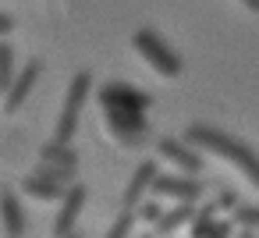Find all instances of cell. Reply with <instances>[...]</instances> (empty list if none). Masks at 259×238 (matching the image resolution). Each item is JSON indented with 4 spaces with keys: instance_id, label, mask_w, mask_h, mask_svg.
I'll use <instances>...</instances> for the list:
<instances>
[{
    "instance_id": "obj_24",
    "label": "cell",
    "mask_w": 259,
    "mask_h": 238,
    "mask_svg": "<svg viewBox=\"0 0 259 238\" xmlns=\"http://www.w3.org/2000/svg\"><path fill=\"white\" fill-rule=\"evenodd\" d=\"M68 238H82V234H78V231H75V234H68Z\"/></svg>"
},
{
    "instance_id": "obj_12",
    "label": "cell",
    "mask_w": 259,
    "mask_h": 238,
    "mask_svg": "<svg viewBox=\"0 0 259 238\" xmlns=\"http://www.w3.org/2000/svg\"><path fill=\"white\" fill-rule=\"evenodd\" d=\"M75 174H78V167H57V164H39L32 171V178H43V181H54V185H64V188L75 181Z\"/></svg>"
},
{
    "instance_id": "obj_1",
    "label": "cell",
    "mask_w": 259,
    "mask_h": 238,
    "mask_svg": "<svg viewBox=\"0 0 259 238\" xmlns=\"http://www.w3.org/2000/svg\"><path fill=\"white\" fill-rule=\"evenodd\" d=\"M185 142H188V146H199V149H206V153L224 156V160L234 164L248 181H259V160H255V153H252L245 142H238V139H231V135H224V132H217V128H209V125H192V128H185Z\"/></svg>"
},
{
    "instance_id": "obj_13",
    "label": "cell",
    "mask_w": 259,
    "mask_h": 238,
    "mask_svg": "<svg viewBox=\"0 0 259 238\" xmlns=\"http://www.w3.org/2000/svg\"><path fill=\"white\" fill-rule=\"evenodd\" d=\"M22 188L36 199H64V192H68L64 185H54V181H43V178H32V174L22 181Z\"/></svg>"
},
{
    "instance_id": "obj_5",
    "label": "cell",
    "mask_w": 259,
    "mask_h": 238,
    "mask_svg": "<svg viewBox=\"0 0 259 238\" xmlns=\"http://www.w3.org/2000/svg\"><path fill=\"white\" fill-rule=\"evenodd\" d=\"M149 192L163 195V199H174L178 206H192L199 195H202V185L195 178H178V174H156V181L149 185Z\"/></svg>"
},
{
    "instance_id": "obj_19",
    "label": "cell",
    "mask_w": 259,
    "mask_h": 238,
    "mask_svg": "<svg viewBox=\"0 0 259 238\" xmlns=\"http://www.w3.org/2000/svg\"><path fill=\"white\" fill-rule=\"evenodd\" d=\"M132 213H135V220H149V224H156L163 210H160V203H153V199L146 203V199H142V203H139V210H132Z\"/></svg>"
},
{
    "instance_id": "obj_15",
    "label": "cell",
    "mask_w": 259,
    "mask_h": 238,
    "mask_svg": "<svg viewBox=\"0 0 259 238\" xmlns=\"http://www.w3.org/2000/svg\"><path fill=\"white\" fill-rule=\"evenodd\" d=\"M11 78H15V50L11 43H0V93L11 89Z\"/></svg>"
},
{
    "instance_id": "obj_20",
    "label": "cell",
    "mask_w": 259,
    "mask_h": 238,
    "mask_svg": "<svg viewBox=\"0 0 259 238\" xmlns=\"http://www.w3.org/2000/svg\"><path fill=\"white\" fill-rule=\"evenodd\" d=\"M217 206H220V210H234V206H238V195H234V192H220ZM217 206H213V210H217Z\"/></svg>"
},
{
    "instance_id": "obj_9",
    "label": "cell",
    "mask_w": 259,
    "mask_h": 238,
    "mask_svg": "<svg viewBox=\"0 0 259 238\" xmlns=\"http://www.w3.org/2000/svg\"><path fill=\"white\" fill-rule=\"evenodd\" d=\"M156 149H160V156H167L174 167H181L188 178H195L199 171H202V156L199 153H192L185 142H178V139H160L156 142Z\"/></svg>"
},
{
    "instance_id": "obj_18",
    "label": "cell",
    "mask_w": 259,
    "mask_h": 238,
    "mask_svg": "<svg viewBox=\"0 0 259 238\" xmlns=\"http://www.w3.org/2000/svg\"><path fill=\"white\" fill-rule=\"evenodd\" d=\"M132 227H135V213L121 210V213H117V220H114V227L107 231V238H132Z\"/></svg>"
},
{
    "instance_id": "obj_10",
    "label": "cell",
    "mask_w": 259,
    "mask_h": 238,
    "mask_svg": "<svg viewBox=\"0 0 259 238\" xmlns=\"http://www.w3.org/2000/svg\"><path fill=\"white\" fill-rule=\"evenodd\" d=\"M0 220H4V234L8 238H22L25 234V210H22L15 192L0 195Z\"/></svg>"
},
{
    "instance_id": "obj_7",
    "label": "cell",
    "mask_w": 259,
    "mask_h": 238,
    "mask_svg": "<svg viewBox=\"0 0 259 238\" xmlns=\"http://www.w3.org/2000/svg\"><path fill=\"white\" fill-rule=\"evenodd\" d=\"M39 71H43V64H39V61H32V57H29V64H25L22 71H15L11 89L4 93V110H8V114H15V110L29 100V93H32V86H36Z\"/></svg>"
},
{
    "instance_id": "obj_16",
    "label": "cell",
    "mask_w": 259,
    "mask_h": 238,
    "mask_svg": "<svg viewBox=\"0 0 259 238\" xmlns=\"http://www.w3.org/2000/svg\"><path fill=\"white\" fill-rule=\"evenodd\" d=\"M213 213H217L213 206H202V210L192 213V217H195V220H192V238H209V231H213Z\"/></svg>"
},
{
    "instance_id": "obj_25",
    "label": "cell",
    "mask_w": 259,
    "mask_h": 238,
    "mask_svg": "<svg viewBox=\"0 0 259 238\" xmlns=\"http://www.w3.org/2000/svg\"><path fill=\"white\" fill-rule=\"evenodd\" d=\"M142 238H153V234H142Z\"/></svg>"
},
{
    "instance_id": "obj_8",
    "label": "cell",
    "mask_w": 259,
    "mask_h": 238,
    "mask_svg": "<svg viewBox=\"0 0 259 238\" xmlns=\"http://www.w3.org/2000/svg\"><path fill=\"white\" fill-rule=\"evenodd\" d=\"M156 174H160L156 160H142V164L135 167V174H132V181H128V188H124V195H121V210L132 213V210L142 203V195L149 192V185L156 181Z\"/></svg>"
},
{
    "instance_id": "obj_17",
    "label": "cell",
    "mask_w": 259,
    "mask_h": 238,
    "mask_svg": "<svg viewBox=\"0 0 259 238\" xmlns=\"http://www.w3.org/2000/svg\"><path fill=\"white\" fill-rule=\"evenodd\" d=\"M231 220L241 224V231H255V227H259V210H255V206H234Z\"/></svg>"
},
{
    "instance_id": "obj_11",
    "label": "cell",
    "mask_w": 259,
    "mask_h": 238,
    "mask_svg": "<svg viewBox=\"0 0 259 238\" xmlns=\"http://www.w3.org/2000/svg\"><path fill=\"white\" fill-rule=\"evenodd\" d=\"M39 160H43V164H57V167H78L75 149H71V146H57L54 139L39 149Z\"/></svg>"
},
{
    "instance_id": "obj_3",
    "label": "cell",
    "mask_w": 259,
    "mask_h": 238,
    "mask_svg": "<svg viewBox=\"0 0 259 238\" xmlns=\"http://www.w3.org/2000/svg\"><path fill=\"white\" fill-rule=\"evenodd\" d=\"M89 89H93V75L89 71H78L68 86V96H64V110L57 117V132H54V142L57 146H71V135L78 128V117H82V107L89 100Z\"/></svg>"
},
{
    "instance_id": "obj_21",
    "label": "cell",
    "mask_w": 259,
    "mask_h": 238,
    "mask_svg": "<svg viewBox=\"0 0 259 238\" xmlns=\"http://www.w3.org/2000/svg\"><path fill=\"white\" fill-rule=\"evenodd\" d=\"M209 238H231V224H213Z\"/></svg>"
},
{
    "instance_id": "obj_6",
    "label": "cell",
    "mask_w": 259,
    "mask_h": 238,
    "mask_svg": "<svg viewBox=\"0 0 259 238\" xmlns=\"http://www.w3.org/2000/svg\"><path fill=\"white\" fill-rule=\"evenodd\" d=\"M85 195H89L85 185H68V192L61 199V213L54 220V238H68V234L78 231V213L85 206Z\"/></svg>"
},
{
    "instance_id": "obj_2",
    "label": "cell",
    "mask_w": 259,
    "mask_h": 238,
    "mask_svg": "<svg viewBox=\"0 0 259 238\" xmlns=\"http://www.w3.org/2000/svg\"><path fill=\"white\" fill-rule=\"evenodd\" d=\"M100 100H103V107L110 110V125H114V135L117 132H132V135H142V110L149 107V96L146 93H139V89H132V86H124V82H110V86H103L100 89Z\"/></svg>"
},
{
    "instance_id": "obj_23",
    "label": "cell",
    "mask_w": 259,
    "mask_h": 238,
    "mask_svg": "<svg viewBox=\"0 0 259 238\" xmlns=\"http://www.w3.org/2000/svg\"><path fill=\"white\" fill-rule=\"evenodd\" d=\"M238 238H255V231H241V234H238Z\"/></svg>"
},
{
    "instance_id": "obj_4",
    "label": "cell",
    "mask_w": 259,
    "mask_h": 238,
    "mask_svg": "<svg viewBox=\"0 0 259 238\" xmlns=\"http://www.w3.org/2000/svg\"><path fill=\"white\" fill-rule=\"evenodd\" d=\"M132 43H135V50L146 57V64H149L156 75H163V78H178V75H181V57H178L153 29H139V32L132 36Z\"/></svg>"
},
{
    "instance_id": "obj_14",
    "label": "cell",
    "mask_w": 259,
    "mask_h": 238,
    "mask_svg": "<svg viewBox=\"0 0 259 238\" xmlns=\"http://www.w3.org/2000/svg\"><path fill=\"white\" fill-rule=\"evenodd\" d=\"M192 213H195L192 206H174V210L160 213V220H156L153 227H156V234H174V231H178V227H181V224H185Z\"/></svg>"
},
{
    "instance_id": "obj_22",
    "label": "cell",
    "mask_w": 259,
    "mask_h": 238,
    "mask_svg": "<svg viewBox=\"0 0 259 238\" xmlns=\"http://www.w3.org/2000/svg\"><path fill=\"white\" fill-rule=\"evenodd\" d=\"M11 29H15V22H11V18H8V15H0V36H8V32H11Z\"/></svg>"
}]
</instances>
